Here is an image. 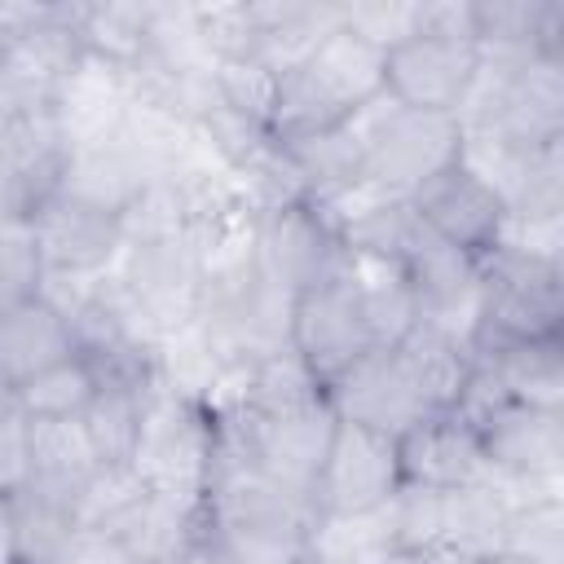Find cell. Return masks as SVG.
<instances>
[{
  "label": "cell",
  "instance_id": "obj_25",
  "mask_svg": "<svg viewBox=\"0 0 564 564\" xmlns=\"http://www.w3.org/2000/svg\"><path fill=\"white\" fill-rule=\"evenodd\" d=\"M150 383H97L79 427L101 467H132L137 436H141V405Z\"/></svg>",
  "mask_w": 564,
  "mask_h": 564
},
{
  "label": "cell",
  "instance_id": "obj_41",
  "mask_svg": "<svg viewBox=\"0 0 564 564\" xmlns=\"http://www.w3.org/2000/svg\"><path fill=\"white\" fill-rule=\"evenodd\" d=\"M361 564H471V560L454 555L449 546H432V551H414V546H379V551H370Z\"/></svg>",
  "mask_w": 564,
  "mask_h": 564
},
{
  "label": "cell",
  "instance_id": "obj_34",
  "mask_svg": "<svg viewBox=\"0 0 564 564\" xmlns=\"http://www.w3.org/2000/svg\"><path fill=\"white\" fill-rule=\"evenodd\" d=\"M502 546L529 560H542V564H564V498L516 502Z\"/></svg>",
  "mask_w": 564,
  "mask_h": 564
},
{
  "label": "cell",
  "instance_id": "obj_18",
  "mask_svg": "<svg viewBox=\"0 0 564 564\" xmlns=\"http://www.w3.org/2000/svg\"><path fill=\"white\" fill-rule=\"evenodd\" d=\"M251 18H256V57L269 70L291 75L339 26V4H326V0H317V4L313 0H251Z\"/></svg>",
  "mask_w": 564,
  "mask_h": 564
},
{
  "label": "cell",
  "instance_id": "obj_28",
  "mask_svg": "<svg viewBox=\"0 0 564 564\" xmlns=\"http://www.w3.org/2000/svg\"><path fill=\"white\" fill-rule=\"evenodd\" d=\"M326 397L317 375L295 357V348H278L247 361V414H286Z\"/></svg>",
  "mask_w": 564,
  "mask_h": 564
},
{
  "label": "cell",
  "instance_id": "obj_15",
  "mask_svg": "<svg viewBox=\"0 0 564 564\" xmlns=\"http://www.w3.org/2000/svg\"><path fill=\"white\" fill-rule=\"evenodd\" d=\"M145 185H150V176H145L141 159L132 154V145L123 137V123H119L110 137H97V141H84V145L66 150L57 194H70L79 203H93V207L119 216Z\"/></svg>",
  "mask_w": 564,
  "mask_h": 564
},
{
  "label": "cell",
  "instance_id": "obj_3",
  "mask_svg": "<svg viewBox=\"0 0 564 564\" xmlns=\"http://www.w3.org/2000/svg\"><path fill=\"white\" fill-rule=\"evenodd\" d=\"M216 458V423L198 401L176 397L159 379L145 388L141 405V436L132 454V471L145 480L150 494L203 502L207 476Z\"/></svg>",
  "mask_w": 564,
  "mask_h": 564
},
{
  "label": "cell",
  "instance_id": "obj_5",
  "mask_svg": "<svg viewBox=\"0 0 564 564\" xmlns=\"http://www.w3.org/2000/svg\"><path fill=\"white\" fill-rule=\"evenodd\" d=\"M401 264L419 326L458 348H471V335L480 326V256H467L423 229Z\"/></svg>",
  "mask_w": 564,
  "mask_h": 564
},
{
  "label": "cell",
  "instance_id": "obj_27",
  "mask_svg": "<svg viewBox=\"0 0 564 564\" xmlns=\"http://www.w3.org/2000/svg\"><path fill=\"white\" fill-rule=\"evenodd\" d=\"M13 529H18V564H62L75 542L70 498L44 485H26L13 494Z\"/></svg>",
  "mask_w": 564,
  "mask_h": 564
},
{
  "label": "cell",
  "instance_id": "obj_40",
  "mask_svg": "<svg viewBox=\"0 0 564 564\" xmlns=\"http://www.w3.org/2000/svg\"><path fill=\"white\" fill-rule=\"evenodd\" d=\"M44 13H48V0H35V4H4L0 0V57L9 48H18L44 22Z\"/></svg>",
  "mask_w": 564,
  "mask_h": 564
},
{
  "label": "cell",
  "instance_id": "obj_1",
  "mask_svg": "<svg viewBox=\"0 0 564 564\" xmlns=\"http://www.w3.org/2000/svg\"><path fill=\"white\" fill-rule=\"evenodd\" d=\"M344 128L361 145L366 176L401 198H414L423 185L458 167L463 128L454 115L410 110V106H397L388 93H379Z\"/></svg>",
  "mask_w": 564,
  "mask_h": 564
},
{
  "label": "cell",
  "instance_id": "obj_20",
  "mask_svg": "<svg viewBox=\"0 0 564 564\" xmlns=\"http://www.w3.org/2000/svg\"><path fill=\"white\" fill-rule=\"evenodd\" d=\"M344 273L361 300V317L375 348H397L414 326V295L405 282V264L388 256H352L344 251Z\"/></svg>",
  "mask_w": 564,
  "mask_h": 564
},
{
  "label": "cell",
  "instance_id": "obj_32",
  "mask_svg": "<svg viewBox=\"0 0 564 564\" xmlns=\"http://www.w3.org/2000/svg\"><path fill=\"white\" fill-rule=\"evenodd\" d=\"M383 516V533L388 546H414V551H432L445 538V494L427 489V485H397V494L379 507Z\"/></svg>",
  "mask_w": 564,
  "mask_h": 564
},
{
  "label": "cell",
  "instance_id": "obj_11",
  "mask_svg": "<svg viewBox=\"0 0 564 564\" xmlns=\"http://www.w3.org/2000/svg\"><path fill=\"white\" fill-rule=\"evenodd\" d=\"M31 229H35L44 269H57V273L101 278L115 269V260L123 251L119 216L101 212L93 203H79L70 194H53L48 203H40L31 212Z\"/></svg>",
  "mask_w": 564,
  "mask_h": 564
},
{
  "label": "cell",
  "instance_id": "obj_45",
  "mask_svg": "<svg viewBox=\"0 0 564 564\" xmlns=\"http://www.w3.org/2000/svg\"><path fill=\"white\" fill-rule=\"evenodd\" d=\"M4 397H9V388H4V379H0V401H4Z\"/></svg>",
  "mask_w": 564,
  "mask_h": 564
},
{
  "label": "cell",
  "instance_id": "obj_19",
  "mask_svg": "<svg viewBox=\"0 0 564 564\" xmlns=\"http://www.w3.org/2000/svg\"><path fill=\"white\" fill-rule=\"evenodd\" d=\"M66 357H75L70 322L57 317L44 300H22L0 313V379L9 392Z\"/></svg>",
  "mask_w": 564,
  "mask_h": 564
},
{
  "label": "cell",
  "instance_id": "obj_22",
  "mask_svg": "<svg viewBox=\"0 0 564 564\" xmlns=\"http://www.w3.org/2000/svg\"><path fill=\"white\" fill-rule=\"evenodd\" d=\"M75 48L101 66L132 70L150 48V4H84L75 0Z\"/></svg>",
  "mask_w": 564,
  "mask_h": 564
},
{
  "label": "cell",
  "instance_id": "obj_17",
  "mask_svg": "<svg viewBox=\"0 0 564 564\" xmlns=\"http://www.w3.org/2000/svg\"><path fill=\"white\" fill-rule=\"evenodd\" d=\"M476 366H485L507 401L529 410L564 414V339H524V344H494L471 352Z\"/></svg>",
  "mask_w": 564,
  "mask_h": 564
},
{
  "label": "cell",
  "instance_id": "obj_31",
  "mask_svg": "<svg viewBox=\"0 0 564 564\" xmlns=\"http://www.w3.org/2000/svg\"><path fill=\"white\" fill-rule=\"evenodd\" d=\"M278 84H282V75L269 70L256 53L251 57L216 62V70H212V97H216V106H225L229 115H238L247 123H260V128L273 123Z\"/></svg>",
  "mask_w": 564,
  "mask_h": 564
},
{
  "label": "cell",
  "instance_id": "obj_37",
  "mask_svg": "<svg viewBox=\"0 0 564 564\" xmlns=\"http://www.w3.org/2000/svg\"><path fill=\"white\" fill-rule=\"evenodd\" d=\"M511 212H520V216H555V212H564V141L529 150L524 181H520V194H516Z\"/></svg>",
  "mask_w": 564,
  "mask_h": 564
},
{
  "label": "cell",
  "instance_id": "obj_23",
  "mask_svg": "<svg viewBox=\"0 0 564 564\" xmlns=\"http://www.w3.org/2000/svg\"><path fill=\"white\" fill-rule=\"evenodd\" d=\"M273 145L282 150L304 203L330 198V194H339L366 176L361 145L348 128H330V132H313V137H295V141H273Z\"/></svg>",
  "mask_w": 564,
  "mask_h": 564
},
{
  "label": "cell",
  "instance_id": "obj_44",
  "mask_svg": "<svg viewBox=\"0 0 564 564\" xmlns=\"http://www.w3.org/2000/svg\"><path fill=\"white\" fill-rule=\"evenodd\" d=\"M0 216H22V212L13 207V185H9V172H4V163H0Z\"/></svg>",
  "mask_w": 564,
  "mask_h": 564
},
{
  "label": "cell",
  "instance_id": "obj_29",
  "mask_svg": "<svg viewBox=\"0 0 564 564\" xmlns=\"http://www.w3.org/2000/svg\"><path fill=\"white\" fill-rule=\"evenodd\" d=\"M93 392H97V375H93V366L75 352V357H66V361H57V366H48V370L22 379V383L9 392V401H13L26 419H79V414L88 410Z\"/></svg>",
  "mask_w": 564,
  "mask_h": 564
},
{
  "label": "cell",
  "instance_id": "obj_42",
  "mask_svg": "<svg viewBox=\"0 0 564 564\" xmlns=\"http://www.w3.org/2000/svg\"><path fill=\"white\" fill-rule=\"evenodd\" d=\"M0 564H18V529H13V498H0Z\"/></svg>",
  "mask_w": 564,
  "mask_h": 564
},
{
  "label": "cell",
  "instance_id": "obj_43",
  "mask_svg": "<svg viewBox=\"0 0 564 564\" xmlns=\"http://www.w3.org/2000/svg\"><path fill=\"white\" fill-rule=\"evenodd\" d=\"M476 564H542V560H529V555H520V551H507V546H498V551L480 555Z\"/></svg>",
  "mask_w": 564,
  "mask_h": 564
},
{
  "label": "cell",
  "instance_id": "obj_39",
  "mask_svg": "<svg viewBox=\"0 0 564 564\" xmlns=\"http://www.w3.org/2000/svg\"><path fill=\"white\" fill-rule=\"evenodd\" d=\"M31 485V419L4 397L0 401V498Z\"/></svg>",
  "mask_w": 564,
  "mask_h": 564
},
{
  "label": "cell",
  "instance_id": "obj_7",
  "mask_svg": "<svg viewBox=\"0 0 564 564\" xmlns=\"http://www.w3.org/2000/svg\"><path fill=\"white\" fill-rule=\"evenodd\" d=\"M397 441L339 423L308 498L317 516H370L397 494Z\"/></svg>",
  "mask_w": 564,
  "mask_h": 564
},
{
  "label": "cell",
  "instance_id": "obj_8",
  "mask_svg": "<svg viewBox=\"0 0 564 564\" xmlns=\"http://www.w3.org/2000/svg\"><path fill=\"white\" fill-rule=\"evenodd\" d=\"M476 66H480L476 44L414 31L410 40L383 53V93L410 110L454 115L476 79Z\"/></svg>",
  "mask_w": 564,
  "mask_h": 564
},
{
  "label": "cell",
  "instance_id": "obj_21",
  "mask_svg": "<svg viewBox=\"0 0 564 564\" xmlns=\"http://www.w3.org/2000/svg\"><path fill=\"white\" fill-rule=\"evenodd\" d=\"M397 357L410 375V388H414L423 414H454V405L463 401L467 379H471V352L414 326L397 344Z\"/></svg>",
  "mask_w": 564,
  "mask_h": 564
},
{
  "label": "cell",
  "instance_id": "obj_30",
  "mask_svg": "<svg viewBox=\"0 0 564 564\" xmlns=\"http://www.w3.org/2000/svg\"><path fill=\"white\" fill-rule=\"evenodd\" d=\"M150 489H145V480L132 471V467H97L84 485H79V494H75V502H70V511H75V529L79 533H115L137 507H141V498H145Z\"/></svg>",
  "mask_w": 564,
  "mask_h": 564
},
{
  "label": "cell",
  "instance_id": "obj_14",
  "mask_svg": "<svg viewBox=\"0 0 564 564\" xmlns=\"http://www.w3.org/2000/svg\"><path fill=\"white\" fill-rule=\"evenodd\" d=\"M489 132H502L520 150L564 141V57H524L511 66Z\"/></svg>",
  "mask_w": 564,
  "mask_h": 564
},
{
  "label": "cell",
  "instance_id": "obj_36",
  "mask_svg": "<svg viewBox=\"0 0 564 564\" xmlns=\"http://www.w3.org/2000/svg\"><path fill=\"white\" fill-rule=\"evenodd\" d=\"M194 26L203 35V48L216 62L251 57L256 53V18L251 0H220V4H194Z\"/></svg>",
  "mask_w": 564,
  "mask_h": 564
},
{
  "label": "cell",
  "instance_id": "obj_13",
  "mask_svg": "<svg viewBox=\"0 0 564 564\" xmlns=\"http://www.w3.org/2000/svg\"><path fill=\"white\" fill-rule=\"evenodd\" d=\"M397 471L405 485H427L441 494L489 476L480 436L458 414H423L419 423H410L397 436Z\"/></svg>",
  "mask_w": 564,
  "mask_h": 564
},
{
  "label": "cell",
  "instance_id": "obj_24",
  "mask_svg": "<svg viewBox=\"0 0 564 564\" xmlns=\"http://www.w3.org/2000/svg\"><path fill=\"white\" fill-rule=\"evenodd\" d=\"M507 520H511V498L494 476L458 485V489L445 494V538H441V546H449L454 555L476 564L480 555L502 546Z\"/></svg>",
  "mask_w": 564,
  "mask_h": 564
},
{
  "label": "cell",
  "instance_id": "obj_6",
  "mask_svg": "<svg viewBox=\"0 0 564 564\" xmlns=\"http://www.w3.org/2000/svg\"><path fill=\"white\" fill-rule=\"evenodd\" d=\"M291 348L317 375L322 388L375 348L366 317H361V300H357L344 264H339V273L313 282L308 291H300L291 300Z\"/></svg>",
  "mask_w": 564,
  "mask_h": 564
},
{
  "label": "cell",
  "instance_id": "obj_10",
  "mask_svg": "<svg viewBox=\"0 0 564 564\" xmlns=\"http://www.w3.org/2000/svg\"><path fill=\"white\" fill-rule=\"evenodd\" d=\"M326 401L339 423H352L392 441L423 419V405L410 388V375L397 348H370L366 357H357L339 379L326 383Z\"/></svg>",
  "mask_w": 564,
  "mask_h": 564
},
{
  "label": "cell",
  "instance_id": "obj_12",
  "mask_svg": "<svg viewBox=\"0 0 564 564\" xmlns=\"http://www.w3.org/2000/svg\"><path fill=\"white\" fill-rule=\"evenodd\" d=\"M410 203H414L427 234H436L441 242H449L467 256L494 251L498 234L507 225V203L463 167H449L445 176L423 185Z\"/></svg>",
  "mask_w": 564,
  "mask_h": 564
},
{
  "label": "cell",
  "instance_id": "obj_16",
  "mask_svg": "<svg viewBox=\"0 0 564 564\" xmlns=\"http://www.w3.org/2000/svg\"><path fill=\"white\" fill-rule=\"evenodd\" d=\"M123 110H128L123 70L101 66L84 53L53 93V115H57L66 150H75L84 141H97V137H110L123 123Z\"/></svg>",
  "mask_w": 564,
  "mask_h": 564
},
{
  "label": "cell",
  "instance_id": "obj_9",
  "mask_svg": "<svg viewBox=\"0 0 564 564\" xmlns=\"http://www.w3.org/2000/svg\"><path fill=\"white\" fill-rule=\"evenodd\" d=\"M256 260H260V273L273 286H282L286 295H300L313 282L339 273L344 247H339L335 229L322 220V212L313 203H291L282 212L260 216Z\"/></svg>",
  "mask_w": 564,
  "mask_h": 564
},
{
  "label": "cell",
  "instance_id": "obj_33",
  "mask_svg": "<svg viewBox=\"0 0 564 564\" xmlns=\"http://www.w3.org/2000/svg\"><path fill=\"white\" fill-rule=\"evenodd\" d=\"M44 278V260L35 247L31 216H0V313L35 300Z\"/></svg>",
  "mask_w": 564,
  "mask_h": 564
},
{
  "label": "cell",
  "instance_id": "obj_26",
  "mask_svg": "<svg viewBox=\"0 0 564 564\" xmlns=\"http://www.w3.org/2000/svg\"><path fill=\"white\" fill-rule=\"evenodd\" d=\"M97 454L79 419H31V485L57 489L75 502L79 485L97 471Z\"/></svg>",
  "mask_w": 564,
  "mask_h": 564
},
{
  "label": "cell",
  "instance_id": "obj_2",
  "mask_svg": "<svg viewBox=\"0 0 564 564\" xmlns=\"http://www.w3.org/2000/svg\"><path fill=\"white\" fill-rule=\"evenodd\" d=\"M524 339H564V264L494 247L480 256V326L467 352Z\"/></svg>",
  "mask_w": 564,
  "mask_h": 564
},
{
  "label": "cell",
  "instance_id": "obj_35",
  "mask_svg": "<svg viewBox=\"0 0 564 564\" xmlns=\"http://www.w3.org/2000/svg\"><path fill=\"white\" fill-rule=\"evenodd\" d=\"M339 22L366 44H375L379 53H388L414 35L419 0H352V4H339Z\"/></svg>",
  "mask_w": 564,
  "mask_h": 564
},
{
  "label": "cell",
  "instance_id": "obj_38",
  "mask_svg": "<svg viewBox=\"0 0 564 564\" xmlns=\"http://www.w3.org/2000/svg\"><path fill=\"white\" fill-rule=\"evenodd\" d=\"M498 247L546 260V264H564V212L555 216H520L507 212V225L498 234Z\"/></svg>",
  "mask_w": 564,
  "mask_h": 564
},
{
  "label": "cell",
  "instance_id": "obj_4",
  "mask_svg": "<svg viewBox=\"0 0 564 564\" xmlns=\"http://www.w3.org/2000/svg\"><path fill=\"white\" fill-rule=\"evenodd\" d=\"M485 471L507 489L511 507L564 498V414L502 401L480 427Z\"/></svg>",
  "mask_w": 564,
  "mask_h": 564
}]
</instances>
